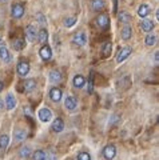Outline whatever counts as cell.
Instances as JSON below:
<instances>
[{
  "instance_id": "obj_7",
  "label": "cell",
  "mask_w": 159,
  "mask_h": 160,
  "mask_svg": "<svg viewBox=\"0 0 159 160\" xmlns=\"http://www.w3.org/2000/svg\"><path fill=\"white\" fill-rule=\"evenodd\" d=\"M39 55H40V58L44 60V62H47V60H49V59H51V56H52L51 47L47 46V44H43L42 48L39 49Z\"/></svg>"
},
{
  "instance_id": "obj_13",
  "label": "cell",
  "mask_w": 159,
  "mask_h": 160,
  "mask_svg": "<svg viewBox=\"0 0 159 160\" xmlns=\"http://www.w3.org/2000/svg\"><path fill=\"white\" fill-rule=\"evenodd\" d=\"M27 138V132H26V129H23V128H16L13 131V139L16 140V142H22V140H24Z\"/></svg>"
},
{
  "instance_id": "obj_11",
  "label": "cell",
  "mask_w": 159,
  "mask_h": 160,
  "mask_svg": "<svg viewBox=\"0 0 159 160\" xmlns=\"http://www.w3.org/2000/svg\"><path fill=\"white\" fill-rule=\"evenodd\" d=\"M26 35H27V38L29 40H35L38 38V29L35 26H32V24H29V26H27L26 28Z\"/></svg>"
},
{
  "instance_id": "obj_25",
  "label": "cell",
  "mask_w": 159,
  "mask_h": 160,
  "mask_svg": "<svg viewBox=\"0 0 159 160\" xmlns=\"http://www.w3.org/2000/svg\"><path fill=\"white\" fill-rule=\"evenodd\" d=\"M118 19H119V22H121V23H125V24H127V23L131 20V15L128 13L127 11H122L121 13L118 15Z\"/></svg>"
},
{
  "instance_id": "obj_12",
  "label": "cell",
  "mask_w": 159,
  "mask_h": 160,
  "mask_svg": "<svg viewBox=\"0 0 159 160\" xmlns=\"http://www.w3.org/2000/svg\"><path fill=\"white\" fill-rule=\"evenodd\" d=\"M12 48L15 51H22V49L26 48V40L23 38H19V39H15L12 42Z\"/></svg>"
},
{
  "instance_id": "obj_23",
  "label": "cell",
  "mask_w": 159,
  "mask_h": 160,
  "mask_svg": "<svg viewBox=\"0 0 159 160\" xmlns=\"http://www.w3.org/2000/svg\"><path fill=\"white\" fill-rule=\"evenodd\" d=\"M148 13H150V7H148L147 4H141L139 8H138V15H139V16H141V18H146Z\"/></svg>"
},
{
  "instance_id": "obj_40",
  "label": "cell",
  "mask_w": 159,
  "mask_h": 160,
  "mask_svg": "<svg viewBox=\"0 0 159 160\" xmlns=\"http://www.w3.org/2000/svg\"><path fill=\"white\" fill-rule=\"evenodd\" d=\"M0 2H7V0H0Z\"/></svg>"
},
{
  "instance_id": "obj_32",
  "label": "cell",
  "mask_w": 159,
  "mask_h": 160,
  "mask_svg": "<svg viewBox=\"0 0 159 160\" xmlns=\"http://www.w3.org/2000/svg\"><path fill=\"white\" fill-rule=\"evenodd\" d=\"M76 24V18H67L66 20H64V26H66L67 28H71Z\"/></svg>"
},
{
  "instance_id": "obj_33",
  "label": "cell",
  "mask_w": 159,
  "mask_h": 160,
  "mask_svg": "<svg viewBox=\"0 0 159 160\" xmlns=\"http://www.w3.org/2000/svg\"><path fill=\"white\" fill-rule=\"evenodd\" d=\"M78 160H91V156L88 152H79Z\"/></svg>"
},
{
  "instance_id": "obj_22",
  "label": "cell",
  "mask_w": 159,
  "mask_h": 160,
  "mask_svg": "<svg viewBox=\"0 0 159 160\" xmlns=\"http://www.w3.org/2000/svg\"><path fill=\"white\" fill-rule=\"evenodd\" d=\"M38 40H39V43H47V40H48V31L46 28H42L40 31L38 32Z\"/></svg>"
},
{
  "instance_id": "obj_4",
  "label": "cell",
  "mask_w": 159,
  "mask_h": 160,
  "mask_svg": "<svg viewBox=\"0 0 159 160\" xmlns=\"http://www.w3.org/2000/svg\"><path fill=\"white\" fill-rule=\"evenodd\" d=\"M103 156L106 160H112L116 156V148L114 144H108V146L104 147L103 149Z\"/></svg>"
},
{
  "instance_id": "obj_8",
  "label": "cell",
  "mask_w": 159,
  "mask_h": 160,
  "mask_svg": "<svg viewBox=\"0 0 159 160\" xmlns=\"http://www.w3.org/2000/svg\"><path fill=\"white\" fill-rule=\"evenodd\" d=\"M62 96H63V92L59 87H54V88L49 89V98H51L52 102L59 103L62 100Z\"/></svg>"
},
{
  "instance_id": "obj_9",
  "label": "cell",
  "mask_w": 159,
  "mask_h": 160,
  "mask_svg": "<svg viewBox=\"0 0 159 160\" xmlns=\"http://www.w3.org/2000/svg\"><path fill=\"white\" fill-rule=\"evenodd\" d=\"M64 107H66L68 111H75L76 107H78V102H76V99L74 98V96H66V100H64Z\"/></svg>"
},
{
  "instance_id": "obj_2",
  "label": "cell",
  "mask_w": 159,
  "mask_h": 160,
  "mask_svg": "<svg viewBox=\"0 0 159 160\" xmlns=\"http://www.w3.org/2000/svg\"><path fill=\"white\" fill-rule=\"evenodd\" d=\"M38 118L40 119V122L48 123L49 120L52 119V112H51V109L47 108V107L40 108V109H39V112H38Z\"/></svg>"
},
{
  "instance_id": "obj_30",
  "label": "cell",
  "mask_w": 159,
  "mask_h": 160,
  "mask_svg": "<svg viewBox=\"0 0 159 160\" xmlns=\"http://www.w3.org/2000/svg\"><path fill=\"white\" fill-rule=\"evenodd\" d=\"M92 8L95 11H100L104 8V2L103 0H92Z\"/></svg>"
},
{
  "instance_id": "obj_16",
  "label": "cell",
  "mask_w": 159,
  "mask_h": 160,
  "mask_svg": "<svg viewBox=\"0 0 159 160\" xmlns=\"http://www.w3.org/2000/svg\"><path fill=\"white\" fill-rule=\"evenodd\" d=\"M72 84L75 88H83L86 86V79H84V76H82V75H76L72 80Z\"/></svg>"
},
{
  "instance_id": "obj_18",
  "label": "cell",
  "mask_w": 159,
  "mask_h": 160,
  "mask_svg": "<svg viewBox=\"0 0 159 160\" xmlns=\"http://www.w3.org/2000/svg\"><path fill=\"white\" fill-rule=\"evenodd\" d=\"M141 27L145 32H151L154 29V23L152 20H148V19H143L141 22Z\"/></svg>"
},
{
  "instance_id": "obj_17",
  "label": "cell",
  "mask_w": 159,
  "mask_h": 160,
  "mask_svg": "<svg viewBox=\"0 0 159 160\" xmlns=\"http://www.w3.org/2000/svg\"><path fill=\"white\" fill-rule=\"evenodd\" d=\"M23 88H24V92H32L33 89L36 88V82H35L33 79H28L24 82Z\"/></svg>"
},
{
  "instance_id": "obj_36",
  "label": "cell",
  "mask_w": 159,
  "mask_h": 160,
  "mask_svg": "<svg viewBox=\"0 0 159 160\" xmlns=\"http://www.w3.org/2000/svg\"><path fill=\"white\" fill-rule=\"evenodd\" d=\"M3 87H4V84H3V82H0V92L3 91Z\"/></svg>"
},
{
  "instance_id": "obj_19",
  "label": "cell",
  "mask_w": 159,
  "mask_h": 160,
  "mask_svg": "<svg viewBox=\"0 0 159 160\" xmlns=\"http://www.w3.org/2000/svg\"><path fill=\"white\" fill-rule=\"evenodd\" d=\"M6 107H7V109H9V111L16 107V99H15L13 95H11V93L7 95V98H6Z\"/></svg>"
},
{
  "instance_id": "obj_14",
  "label": "cell",
  "mask_w": 159,
  "mask_h": 160,
  "mask_svg": "<svg viewBox=\"0 0 159 160\" xmlns=\"http://www.w3.org/2000/svg\"><path fill=\"white\" fill-rule=\"evenodd\" d=\"M52 131L54 132H56V133H59V132H62L63 131V129H64V122H63V120L62 119H55V120H54V123H52Z\"/></svg>"
},
{
  "instance_id": "obj_26",
  "label": "cell",
  "mask_w": 159,
  "mask_h": 160,
  "mask_svg": "<svg viewBox=\"0 0 159 160\" xmlns=\"http://www.w3.org/2000/svg\"><path fill=\"white\" fill-rule=\"evenodd\" d=\"M49 80H51L52 83H59L62 80V75L59 71H56V69H54V71L49 72Z\"/></svg>"
},
{
  "instance_id": "obj_10",
  "label": "cell",
  "mask_w": 159,
  "mask_h": 160,
  "mask_svg": "<svg viewBox=\"0 0 159 160\" xmlns=\"http://www.w3.org/2000/svg\"><path fill=\"white\" fill-rule=\"evenodd\" d=\"M108 24H110V19H108V16L106 13H100L96 18V26L99 28H107Z\"/></svg>"
},
{
  "instance_id": "obj_34",
  "label": "cell",
  "mask_w": 159,
  "mask_h": 160,
  "mask_svg": "<svg viewBox=\"0 0 159 160\" xmlns=\"http://www.w3.org/2000/svg\"><path fill=\"white\" fill-rule=\"evenodd\" d=\"M92 89H94V76H92V73H91V76H90V82H88V87H87V91L92 93Z\"/></svg>"
},
{
  "instance_id": "obj_29",
  "label": "cell",
  "mask_w": 159,
  "mask_h": 160,
  "mask_svg": "<svg viewBox=\"0 0 159 160\" xmlns=\"http://www.w3.org/2000/svg\"><path fill=\"white\" fill-rule=\"evenodd\" d=\"M111 49H112V44H111V42H106V43H104L103 49H102L103 56H108V55H110V52H111Z\"/></svg>"
},
{
  "instance_id": "obj_38",
  "label": "cell",
  "mask_w": 159,
  "mask_h": 160,
  "mask_svg": "<svg viewBox=\"0 0 159 160\" xmlns=\"http://www.w3.org/2000/svg\"><path fill=\"white\" fill-rule=\"evenodd\" d=\"M2 46H3V39L0 38V47H2Z\"/></svg>"
},
{
  "instance_id": "obj_6",
  "label": "cell",
  "mask_w": 159,
  "mask_h": 160,
  "mask_svg": "<svg viewBox=\"0 0 159 160\" xmlns=\"http://www.w3.org/2000/svg\"><path fill=\"white\" fill-rule=\"evenodd\" d=\"M132 49L130 47H123L122 49H119V52L116 55V62L118 63H122V62H125V60L130 56V53H131Z\"/></svg>"
},
{
  "instance_id": "obj_20",
  "label": "cell",
  "mask_w": 159,
  "mask_h": 160,
  "mask_svg": "<svg viewBox=\"0 0 159 160\" xmlns=\"http://www.w3.org/2000/svg\"><path fill=\"white\" fill-rule=\"evenodd\" d=\"M0 59H2L3 62H6V63H8L9 60H11V53H9L8 48L4 47V46L0 47Z\"/></svg>"
},
{
  "instance_id": "obj_39",
  "label": "cell",
  "mask_w": 159,
  "mask_h": 160,
  "mask_svg": "<svg viewBox=\"0 0 159 160\" xmlns=\"http://www.w3.org/2000/svg\"><path fill=\"white\" fill-rule=\"evenodd\" d=\"M2 108H3V102L0 100V109H2Z\"/></svg>"
},
{
  "instance_id": "obj_15",
  "label": "cell",
  "mask_w": 159,
  "mask_h": 160,
  "mask_svg": "<svg viewBox=\"0 0 159 160\" xmlns=\"http://www.w3.org/2000/svg\"><path fill=\"white\" fill-rule=\"evenodd\" d=\"M8 144H9L8 135H0V151H2V153H4L7 151Z\"/></svg>"
},
{
  "instance_id": "obj_31",
  "label": "cell",
  "mask_w": 159,
  "mask_h": 160,
  "mask_svg": "<svg viewBox=\"0 0 159 160\" xmlns=\"http://www.w3.org/2000/svg\"><path fill=\"white\" fill-rule=\"evenodd\" d=\"M35 19H36V22L39 24H42V26H44V24L47 23V19H46V16H44L42 12H38L36 15H35Z\"/></svg>"
},
{
  "instance_id": "obj_28",
  "label": "cell",
  "mask_w": 159,
  "mask_h": 160,
  "mask_svg": "<svg viewBox=\"0 0 159 160\" xmlns=\"http://www.w3.org/2000/svg\"><path fill=\"white\" fill-rule=\"evenodd\" d=\"M145 42H146V46L151 47V46H154V44L156 43V36L155 35H152V33H148L146 36V39H145Z\"/></svg>"
},
{
  "instance_id": "obj_1",
  "label": "cell",
  "mask_w": 159,
  "mask_h": 160,
  "mask_svg": "<svg viewBox=\"0 0 159 160\" xmlns=\"http://www.w3.org/2000/svg\"><path fill=\"white\" fill-rule=\"evenodd\" d=\"M24 12H26V8H24V6L22 3H15L11 8V15L15 19H20L24 15Z\"/></svg>"
},
{
  "instance_id": "obj_21",
  "label": "cell",
  "mask_w": 159,
  "mask_h": 160,
  "mask_svg": "<svg viewBox=\"0 0 159 160\" xmlns=\"http://www.w3.org/2000/svg\"><path fill=\"white\" fill-rule=\"evenodd\" d=\"M121 35H122V39H123V40L131 39V36H132V28H131L130 26H125V27L122 28Z\"/></svg>"
},
{
  "instance_id": "obj_27",
  "label": "cell",
  "mask_w": 159,
  "mask_h": 160,
  "mask_svg": "<svg viewBox=\"0 0 159 160\" xmlns=\"http://www.w3.org/2000/svg\"><path fill=\"white\" fill-rule=\"evenodd\" d=\"M19 156H20L22 159H28L29 156H31V148H29L28 146L23 147L20 149V152H19Z\"/></svg>"
},
{
  "instance_id": "obj_35",
  "label": "cell",
  "mask_w": 159,
  "mask_h": 160,
  "mask_svg": "<svg viewBox=\"0 0 159 160\" xmlns=\"http://www.w3.org/2000/svg\"><path fill=\"white\" fill-rule=\"evenodd\" d=\"M154 59H155V64H158L159 63V52L158 51L155 52V55H154Z\"/></svg>"
},
{
  "instance_id": "obj_24",
  "label": "cell",
  "mask_w": 159,
  "mask_h": 160,
  "mask_svg": "<svg viewBox=\"0 0 159 160\" xmlns=\"http://www.w3.org/2000/svg\"><path fill=\"white\" fill-rule=\"evenodd\" d=\"M47 159V153L43 149H36L32 153V160H46Z\"/></svg>"
},
{
  "instance_id": "obj_5",
  "label": "cell",
  "mask_w": 159,
  "mask_h": 160,
  "mask_svg": "<svg viewBox=\"0 0 159 160\" xmlns=\"http://www.w3.org/2000/svg\"><path fill=\"white\" fill-rule=\"evenodd\" d=\"M16 71H18L19 76H26V75H28V72H29V63L27 62V60L19 62L18 67H16Z\"/></svg>"
},
{
  "instance_id": "obj_3",
  "label": "cell",
  "mask_w": 159,
  "mask_h": 160,
  "mask_svg": "<svg viewBox=\"0 0 159 160\" xmlns=\"http://www.w3.org/2000/svg\"><path fill=\"white\" fill-rule=\"evenodd\" d=\"M72 43L75 44V46H78V47L86 46V43H87V36H86V33H84V32H76V33L72 36Z\"/></svg>"
},
{
  "instance_id": "obj_37",
  "label": "cell",
  "mask_w": 159,
  "mask_h": 160,
  "mask_svg": "<svg viewBox=\"0 0 159 160\" xmlns=\"http://www.w3.org/2000/svg\"><path fill=\"white\" fill-rule=\"evenodd\" d=\"M114 9H115V12H116V0H114Z\"/></svg>"
}]
</instances>
